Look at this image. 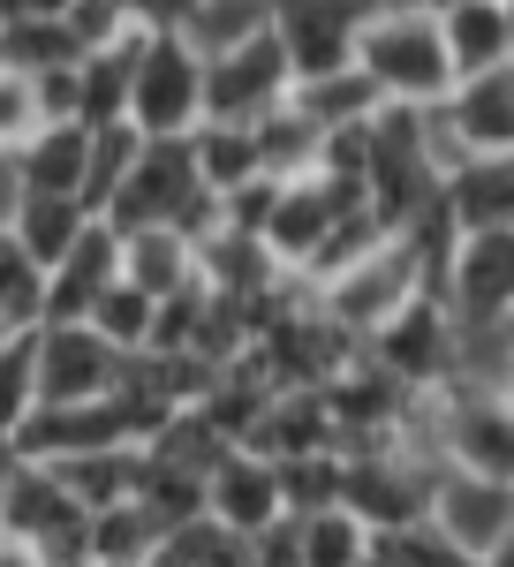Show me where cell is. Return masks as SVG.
<instances>
[{
    "instance_id": "obj_40",
    "label": "cell",
    "mask_w": 514,
    "mask_h": 567,
    "mask_svg": "<svg viewBox=\"0 0 514 567\" xmlns=\"http://www.w3.org/2000/svg\"><path fill=\"white\" fill-rule=\"evenodd\" d=\"M205 303H213V288L197 280V288H182V296H167L160 303V318H152V349H197V333H205Z\"/></svg>"
},
{
    "instance_id": "obj_52",
    "label": "cell",
    "mask_w": 514,
    "mask_h": 567,
    "mask_svg": "<svg viewBox=\"0 0 514 567\" xmlns=\"http://www.w3.org/2000/svg\"><path fill=\"white\" fill-rule=\"evenodd\" d=\"M507 393H514V386H507Z\"/></svg>"
},
{
    "instance_id": "obj_44",
    "label": "cell",
    "mask_w": 514,
    "mask_h": 567,
    "mask_svg": "<svg viewBox=\"0 0 514 567\" xmlns=\"http://www.w3.org/2000/svg\"><path fill=\"white\" fill-rule=\"evenodd\" d=\"M122 8H128L136 31H182L197 16V0H122Z\"/></svg>"
},
{
    "instance_id": "obj_39",
    "label": "cell",
    "mask_w": 514,
    "mask_h": 567,
    "mask_svg": "<svg viewBox=\"0 0 514 567\" xmlns=\"http://www.w3.org/2000/svg\"><path fill=\"white\" fill-rule=\"evenodd\" d=\"M45 130V106H39V76L0 61V159H16L31 136Z\"/></svg>"
},
{
    "instance_id": "obj_11",
    "label": "cell",
    "mask_w": 514,
    "mask_h": 567,
    "mask_svg": "<svg viewBox=\"0 0 514 567\" xmlns=\"http://www.w3.org/2000/svg\"><path fill=\"white\" fill-rule=\"evenodd\" d=\"M462 326H507L514 318V227H476L454 243V265L439 280Z\"/></svg>"
},
{
    "instance_id": "obj_24",
    "label": "cell",
    "mask_w": 514,
    "mask_h": 567,
    "mask_svg": "<svg viewBox=\"0 0 514 567\" xmlns=\"http://www.w3.org/2000/svg\"><path fill=\"white\" fill-rule=\"evenodd\" d=\"M189 152H197V175H205V189H219V197L265 175L257 122H205V130H189Z\"/></svg>"
},
{
    "instance_id": "obj_22",
    "label": "cell",
    "mask_w": 514,
    "mask_h": 567,
    "mask_svg": "<svg viewBox=\"0 0 514 567\" xmlns=\"http://www.w3.org/2000/svg\"><path fill=\"white\" fill-rule=\"evenodd\" d=\"M122 280L167 303L182 288H197V243L182 227H136V235H122Z\"/></svg>"
},
{
    "instance_id": "obj_35",
    "label": "cell",
    "mask_w": 514,
    "mask_h": 567,
    "mask_svg": "<svg viewBox=\"0 0 514 567\" xmlns=\"http://www.w3.org/2000/svg\"><path fill=\"white\" fill-rule=\"evenodd\" d=\"M341 484H348V454H296V462H280L288 523H296V515H326V507H341Z\"/></svg>"
},
{
    "instance_id": "obj_26",
    "label": "cell",
    "mask_w": 514,
    "mask_h": 567,
    "mask_svg": "<svg viewBox=\"0 0 514 567\" xmlns=\"http://www.w3.org/2000/svg\"><path fill=\"white\" fill-rule=\"evenodd\" d=\"M61 484L84 499L91 515H106V507H122L136 499V484H144V446H106V454H76V462H53Z\"/></svg>"
},
{
    "instance_id": "obj_21",
    "label": "cell",
    "mask_w": 514,
    "mask_h": 567,
    "mask_svg": "<svg viewBox=\"0 0 514 567\" xmlns=\"http://www.w3.org/2000/svg\"><path fill=\"white\" fill-rule=\"evenodd\" d=\"M91 205L84 197H45V189H16V205H8V227H16V243L31 250V258L53 272V265L69 258L76 243H84V227H91Z\"/></svg>"
},
{
    "instance_id": "obj_25",
    "label": "cell",
    "mask_w": 514,
    "mask_h": 567,
    "mask_svg": "<svg viewBox=\"0 0 514 567\" xmlns=\"http://www.w3.org/2000/svg\"><path fill=\"white\" fill-rule=\"evenodd\" d=\"M446 205L462 219V235L476 227H514V159H470L446 175Z\"/></svg>"
},
{
    "instance_id": "obj_2",
    "label": "cell",
    "mask_w": 514,
    "mask_h": 567,
    "mask_svg": "<svg viewBox=\"0 0 514 567\" xmlns=\"http://www.w3.org/2000/svg\"><path fill=\"white\" fill-rule=\"evenodd\" d=\"M417 296H431V265H424V250H417L409 235H386L371 258H356L348 272H333V280L318 288L326 318L348 326L356 341H371L379 326H393Z\"/></svg>"
},
{
    "instance_id": "obj_32",
    "label": "cell",
    "mask_w": 514,
    "mask_h": 567,
    "mask_svg": "<svg viewBox=\"0 0 514 567\" xmlns=\"http://www.w3.org/2000/svg\"><path fill=\"white\" fill-rule=\"evenodd\" d=\"M136 499H144V507H152V523L174 537L182 523H197V515H205V477H197V470H182V462L144 454V484H136Z\"/></svg>"
},
{
    "instance_id": "obj_3",
    "label": "cell",
    "mask_w": 514,
    "mask_h": 567,
    "mask_svg": "<svg viewBox=\"0 0 514 567\" xmlns=\"http://www.w3.org/2000/svg\"><path fill=\"white\" fill-rule=\"evenodd\" d=\"M128 122L144 136H189L205 130V53L182 31H144L136 45V99Z\"/></svg>"
},
{
    "instance_id": "obj_1",
    "label": "cell",
    "mask_w": 514,
    "mask_h": 567,
    "mask_svg": "<svg viewBox=\"0 0 514 567\" xmlns=\"http://www.w3.org/2000/svg\"><path fill=\"white\" fill-rule=\"evenodd\" d=\"M363 76L393 99V106H446L454 99V53H446V23L439 8L417 0V8H379L363 23V45H356Z\"/></svg>"
},
{
    "instance_id": "obj_36",
    "label": "cell",
    "mask_w": 514,
    "mask_h": 567,
    "mask_svg": "<svg viewBox=\"0 0 514 567\" xmlns=\"http://www.w3.org/2000/svg\"><path fill=\"white\" fill-rule=\"evenodd\" d=\"M371 560H379V567H476L446 529L431 523V515H424V523H409V529H379V537H371Z\"/></svg>"
},
{
    "instance_id": "obj_29",
    "label": "cell",
    "mask_w": 514,
    "mask_h": 567,
    "mask_svg": "<svg viewBox=\"0 0 514 567\" xmlns=\"http://www.w3.org/2000/svg\"><path fill=\"white\" fill-rule=\"evenodd\" d=\"M257 31H273V0H197V16L182 23V39L197 45L205 61H213V53H235V45L257 39Z\"/></svg>"
},
{
    "instance_id": "obj_47",
    "label": "cell",
    "mask_w": 514,
    "mask_h": 567,
    "mask_svg": "<svg viewBox=\"0 0 514 567\" xmlns=\"http://www.w3.org/2000/svg\"><path fill=\"white\" fill-rule=\"evenodd\" d=\"M0 567H45L31 545H16V537H0Z\"/></svg>"
},
{
    "instance_id": "obj_30",
    "label": "cell",
    "mask_w": 514,
    "mask_h": 567,
    "mask_svg": "<svg viewBox=\"0 0 514 567\" xmlns=\"http://www.w3.org/2000/svg\"><path fill=\"white\" fill-rule=\"evenodd\" d=\"M39 326H31L0 349V446H16V432L39 416Z\"/></svg>"
},
{
    "instance_id": "obj_38",
    "label": "cell",
    "mask_w": 514,
    "mask_h": 567,
    "mask_svg": "<svg viewBox=\"0 0 514 567\" xmlns=\"http://www.w3.org/2000/svg\"><path fill=\"white\" fill-rule=\"evenodd\" d=\"M152 318H160V296H144L136 280H114V288L99 296V310H91V326H99L122 355L152 349Z\"/></svg>"
},
{
    "instance_id": "obj_37",
    "label": "cell",
    "mask_w": 514,
    "mask_h": 567,
    "mask_svg": "<svg viewBox=\"0 0 514 567\" xmlns=\"http://www.w3.org/2000/svg\"><path fill=\"white\" fill-rule=\"evenodd\" d=\"M136 159H144V130H136V122L91 130V182H84V205H91V213H106V205H114V189L128 182Z\"/></svg>"
},
{
    "instance_id": "obj_8",
    "label": "cell",
    "mask_w": 514,
    "mask_h": 567,
    "mask_svg": "<svg viewBox=\"0 0 514 567\" xmlns=\"http://www.w3.org/2000/svg\"><path fill=\"white\" fill-rule=\"evenodd\" d=\"M363 205H371L363 182L296 175V182H280V205H273V219H265V243H273V258L288 265V272H310V258L326 250V235H333L348 213H363Z\"/></svg>"
},
{
    "instance_id": "obj_19",
    "label": "cell",
    "mask_w": 514,
    "mask_h": 567,
    "mask_svg": "<svg viewBox=\"0 0 514 567\" xmlns=\"http://www.w3.org/2000/svg\"><path fill=\"white\" fill-rule=\"evenodd\" d=\"M439 23H446L454 76H484V69L514 61V8L507 0H439Z\"/></svg>"
},
{
    "instance_id": "obj_51",
    "label": "cell",
    "mask_w": 514,
    "mask_h": 567,
    "mask_svg": "<svg viewBox=\"0 0 514 567\" xmlns=\"http://www.w3.org/2000/svg\"><path fill=\"white\" fill-rule=\"evenodd\" d=\"M507 8H514V0H507Z\"/></svg>"
},
{
    "instance_id": "obj_43",
    "label": "cell",
    "mask_w": 514,
    "mask_h": 567,
    "mask_svg": "<svg viewBox=\"0 0 514 567\" xmlns=\"http://www.w3.org/2000/svg\"><path fill=\"white\" fill-rule=\"evenodd\" d=\"M273 205H280V182H273V175L243 182V189H227V227H243V235H265Z\"/></svg>"
},
{
    "instance_id": "obj_46",
    "label": "cell",
    "mask_w": 514,
    "mask_h": 567,
    "mask_svg": "<svg viewBox=\"0 0 514 567\" xmlns=\"http://www.w3.org/2000/svg\"><path fill=\"white\" fill-rule=\"evenodd\" d=\"M31 16H69V0H0V23H31Z\"/></svg>"
},
{
    "instance_id": "obj_45",
    "label": "cell",
    "mask_w": 514,
    "mask_h": 567,
    "mask_svg": "<svg viewBox=\"0 0 514 567\" xmlns=\"http://www.w3.org/2000/svg\"><path fill=\"white\" fill-rule=\"evenodd\" d=\"M250 567H302V545H296V523H280V529H265L250 545Z\"/></svg>"
},
{
    "instance_id": "obj_16",
    "label": "cell",
    "mask_w": 514,
    "mask_h": 567,
    "mask_svg": "<svg viewBox=\"0 0 514 567\" xmlns=\"http://www.w3.org/2000/svg\"><path fill=\"white\" fill-rule=\"evenodd\" d=\"M446 114L470 144V159H514V61L484 69V76H462Z\"/></svg>"
},
{
    "instance_id": "obj_49",
    "label": "cell",
    "mask_w": 514,
    "mask_h": 567,
    "mask_svg": "<svg viewBox=\"0 0 514 567\" xmlns=\"http://www.w3.org/2000/svg\"><path fill=\"white\" fill-rule=\"evenodd\" d=\"M507 341H514V318H507Z\"/></svg>"
},
{
    "instance_id": "obj_31",
    "label": "cell",
    "mask_w": 514,
    "mask_h": 567,
    "mask_svg": "<svg viewBox=\"0 0 514 567\" xmlns=\"http://www.w3.org/2000/svg\"><path fill=\"white\" fill-rule=\"evenodd\" d=\"M296 545H302V567H371V529L356 523L348 507L296 515Z\"/></svg>"
},
{
    "instance_id": "obj_27",
    "label": "cell",
    "mask_w": 514,
    "mask_h": 567,
    "mask_svg": "<svg viewBox=\"0 0 514 567\" xmlns=\"http://www.w3.org/2000/svg\"><path fill=\"white\" fill-rule=\"evenodd\" d=\"M136 45H144V31L122 39V45H106V53H84V130L128 122V99H136Z\"/></svg>"
},
{
    "instance_id": "obj_20",
    "label": "cell",
    "mask_w": 514,
    "mask_h": 567,
    "mask_svg": "<svg viewBox=\"0 0 514 567\" xmlns=\"http://www.w3.org/2000/svg\"><path fill=\"white\" fill-rule=\"evenodd\" d=\"M197 280H205L213 296H265V288H280V280H288V265L273 258V243H265V235L219 227V235L197 243Z\"/></svg>"
},
{
    "instance_id": "obj_23",
    "label": "cell",
    "mask_w": 514,
    "mask_h": 567,
    "mask_svg": "<svg viewBox=\"0 0 514 567\" xmlns=\"http://www.w3.org/2000/svg\"><path fill=\"white\" fill-rule=\"evenodd\" d=\"M288 106H296L302 122H318V130H348V122H371L386 106V91L363 76V61H348V69H326V76H302L288 91Z\"/></svg>"
},
{
    "instance_id": "obj_33",
    "label": "cell",
    "mask_w": 514,
    "mask_h": 567,
    "mask_svg": "<svg viewBox=\"0 0 514 567\" xmlns=\"http://www.w3.org/2000/svg\"><path fill=\"white\" fill-rule=\"evenodd\" d=\"M0 61H16V69H69V61H84V45L69 31V16H31V23H0Z\"/></svg>"
},
{
    "instance_id": "obj_12",
    "label": "cell",
    "mask_w": 514,
    "mask_h": 567,
    "mask_svg": "<svg viewBox=\"0 0 514 567\" xmlns=\"http://www.w3.org/2000/svg\"><path fill=\"white\" fill-rule=\"evenodd\" d=\"M205 515L227 523L235 537H265L288 523V492H280V462L257 446H227L205 477Z\"/></svg>"
},
{
    "instance_id": "obj_17",
    "label": "cell",
    "mask_w": 514,
    "mask_h": 567,
    "mask_svg": "<svg viewBox=\"0 0 514 567\" xmlns=\"http://www.w3.org/2000/svg\"><path fill=\"white\" fill-rule=\"evenodd\" d=\"M250 446H257V454H273V462H296V454H341V424H333L326 386L273 393V409H265V424H257Z\"/></svg>"
},
{
    "instance_id": "obj_13",
    "label": "cell",
    "mask_w": 514,
    "mask_h": 567,
    "mask_svg": "<svg viewBox=\"0 0 514 567\" xmlns=\"http://www.w3.org/2000/svg\"><path fill=\"white\" fill-rule=\"evenodd\" d=\"M431 523L484 567L514 537V484L470 477V470H439V484H431Z\"/></svg>"
},
{
    "instance_id": "obj_5",
    "label": "cell",
    "mask_w": 514,
    "mask_h": 567,
    "mask_svg": "<svg viewBox=\"0 0 514 567\" xmlns=\"http://www.w3.org/2000/svg\"><path fill=\"white\" fill-rule=\"evenodd\" d=\"M363 349L379 355L393 379H409L417 393H439L454 386V371H462V318L446 296H417V303L401 310L393 326H379Z\"/></svg>"
},
{
    "instance_id": "obj_9",
    "label": "cell",
    "mask_w": 514,
    "mask_h": 567,
    "mask_svg": "<svg viewBox=\"0 0 514 567\" xmlns=\"http://www.w3.org/2000/svg\"><path fill=\"white\" fill-rule=\"evenodd\" d=\"M197 189H205V175H197L189 136H144V159L128 167V182L114 189V205L99 219L122 227V235H136V227H174Z\"/></svg>"
},
{
    "instance_id": "obj_42",
    "label": "cell",
    "mask_w": 514,
    "mask_h": 567,
    "mask_svg": "<svg viewBox=\"0 0 514 567\" xmlns=\"http://www.w3.org/2000/svg\"><path fill=\"white\" fill-rule=\"evenodd\" d=\"M39 106H45V122H84V61L39 69Z\"/></svg>"
},
{
    "instance_id": "obj_28",
    "label": "cell",
    "mask_w": 514,
    "mask_h": 567,
    "mask_svg": "<svg viewBox=\"0 0 514 567\" xmlns=\"http://www.w3.org/2000/svg\"><path fill=\"white\" fill-rule=\"evenodd\" d=\"M160 545H167V529L152 523L144 499H122V507L91 515V567H144Z\"/></svg>"
},
{
    "instance_id": "obj_14",
    "label": "cell",
    "mask_w": 514,
    "mask_h": 567,
    "mask_svg": "<svg viewBox=\"0 0 514 567\" xmlns=\"http://www.w3.org/2000/svg\"><path fill=\"white\" fill-rule=\"evenodd\" d=\"M128 355L99 326H39V393L45 401H99L114 393Z\"/></svg>"
},
{
    "instance_id": "obj_4",
    "label": "cell",
    "mask_w": 514,
    "mask_h": 567,
    "mask_svg": "<svg viewBox=\"0 0 514 567\" xmlns=\"http://www.w3.org/2000/svg\"><path fill=\"white\" fill-rule=\"evenodd\" d=\"M446 470L514 484V393L507 386H439Z\"/></svg>"
},
{
    "instance_id": "obj_18",
    "label": "cell",
    "mask_w": 514,
    "mask_h": 567,
    "mask_svg": "<svg viewBox=\"0 0 514 567\" xmlns=\"http://www.w3.org/2000/svg\"><path fill=\"white\" fill-rule=\"evenodd\" d=\"M16 189H45V197H84L91 182V130L84 122H45L16 159H8Z\"/></svg>"
},
{
    "instance_id": "obj_34",
    "label": "cell",
    "mask_w": 514,
    "mask_h": 567,
    "mask_svg": "<svg viewBox=\"0 0 514 567\" xmlns=\"http://www.w3.org/2000/svg\"><path fill=\"white\" fill-rule=\"evenodd\" d=\"M0 310L16 326H45V265L16 243L8 219H0Z\"/></svg>"
},
{
    "instance_id": "obj_10",
    "label": "cell",
    "mask_w": 514,
    "mask_h": 567,
    "mask_svg": "<svg viewBox=\"0 0 514 567\" xmlns=\"http://www.w3.org/2000/svg\"><path fill=\"white\" fill-rule=\"evenodd\" d=\"M371 16H379V0H273V39L288 45L296 84L326 76V69H348Z\"/></svg>"
},
{
    "instance_id": "obj_6",
    "label": "cell",
    "mask_w": 514,
    "mask_h": 567,
    "mask_svg": "<svg viewBox=\"0 0 514 567\" xmlns=\"http://www.w3.org/2000/svg\"><path fill=\"white\" fill-rule=\"evenodd\" d=\"M431 484L439 470L417 462L409 446H371V454H348V484H341V507L371 529H409L431 515Z\"/></svg>"
},
{
    "instance_id": "obj_15",
    "label": "cell",
    "mask_w": 514,
    "mask_h": 567,
    "mask_svg": "<svg viewBox=\"0 0 514 567\" xmlns=\"http://www.w3.org/2000/svg\"><path fill=\"white\" fill-rule=\"evenodd\" d=\"M114 280H122V227L91 219L84 243L45 272V326H91V310Z\"/></svg>"
},
{
    "instance_id": "obj_41",
    "label": "cell",
    "mask_w": 514,
    "mask_h": 567,
    "mask_svg": "<svg viewBox=\"0 0 514 567\" xmlns=\"http://www.w3.org/2000/svg\"><path fill=\"white\" fill-rule=\"evenodd\" d=\"M69 31H76L84 53H106V45L136 39V23H128L122 0H69Z\"/></svg>"
},
{
    "instance_id": "obj_50",
    "label": "cell",
    "mask_w": 514,
    "mask_h": 567,
    "mask_svg": "<svg viewBox=\"0 0 514 567\" xmlns=\"http://www.w3.org/2000/svg\"><path fill=\"white\" fill-rule=\"evenodd\" d=\"M431 8H439V0H431Z\"/></svg>"
},
{
    "instance_id": "obj_7",
    "label": "cell",
    "mask_w": 514,
    "mask_h": 567,
    "mask_svg": "<svg viewBox=\"0 0 514 567\" xmlns=\"http://www.w3.org/2000/svg\"><path fill=\"white\" fill-rule=\"evenodd\" d=\"M288 91H296L288 45L273 39V31H257L235 53L205 61V122H265V114L288 106Z\"/></svg>"
},
{
    "instance_id": "obj_48",
    "label": "cell",
    "mask_w": 514,
    "mask_h": 567,
    "mask_svg": "<svg viewBox=\"0 0 514 567\" xmlns=\"http://www.w3.org/2000/svg\"><path fill=\"white\" fill-rule=\"evenodd\" d=\"M16 333H31V326H16V318H8V310H0V349H8V341H16Z\"/></svg>"
}]
</instances>
